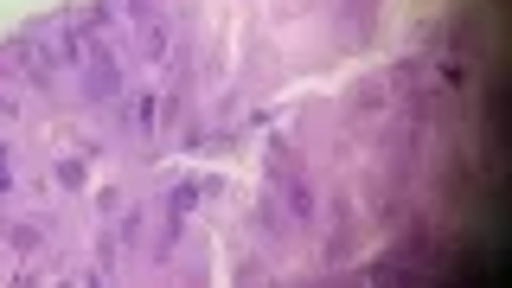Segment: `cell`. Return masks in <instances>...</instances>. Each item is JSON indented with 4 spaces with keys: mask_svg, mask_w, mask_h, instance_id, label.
I'll use <instances>...</instances> for the list:
<instances>
[{
    "mask_svg": "<svg viewBox=\"0 0 512 288\" xmlns=\"http://www.w3.org/2000/svg\"><path fill=\"white\" fill-rule=\"evenodd\" d=\"M7 180H13V173H7V154H0V192H7Z\"/></svg>",
    "mask_w": 512,
    "mask_h": 288,
    "instance_id": "obj_1",
    "label": "cell"
}]
</instances>
